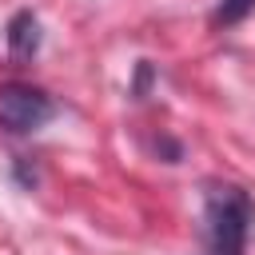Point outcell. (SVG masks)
<instances>
[{
	"instance_id": "cell-1",
	"label": "cell",
	"mask_w": 255,
	"mask_h": 255,
	"mask_svg": "<svg viewBox=\"0 0 255 255\" xmlns=\"http://www.w3.org/2000/svg\"><path fill=\"white\" fill-rule=\"evenodd\" d=\"M255 223V203L235 183H211L203 195V243L207 255H243Z\"/></svg>"
},
{
	"instance_id": "cell-2",
	"label": "cell",
	"mask_w": 255,
	"mask_h": 255,
	"mask_svg": "<svg viewBox=\"0 0 255 255\" xmlns=\"http://www.w3.org/2000/svg\"><path fill=\"white\" fill-rule=\"evenodd\" d=\"M52 116H56V104L40 88H32V84H4L0 88V128L28 135V131L44 128Z\"/></svg>"
},
{
	"instance_id": "cell-3",
	"label": "cell",
	"mask_w": 255,
	"mask_h": 255,
	"mask_svg": "<svg viewBox=\"0 0 255 255\" xmlns=\"http://www.w3.org/2000/svg\"><path fill=\"white\" fill-rule=\"evenodd\" d=\"M8 52L16 60H32L40 52V20H36V12L24 8V12H16L8 20Z\"/></svg>"
},
{
	"instance_id": "cell-4",
	"label": "cell",
	"mask_w": 255,
	"mask_h": 255,
	"mask_svg": "<svg viewBox=\"0 0 255 255\" xmlns=\"http://www.w3.org/2000/svg\"><path fill=\"white\" fill-rule=\"evenodd\" d=\"M247 12H255V0H219L215 24H239Z\"/></svg>"
}]
</instances>
